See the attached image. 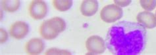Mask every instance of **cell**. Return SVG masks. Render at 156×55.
<instances>
[{"label": "cell", "instance_id": "16", "mask_svg": "<svg viewBox=\"0 0 156 55\" xmlns=\"http://www.w3.org/2000/svg\"><path fill=\"white\" fill-rule=\"evenodd\" d=\"M7 39V32L3 29H1V43H3L5 42Z\"/></svg>", "mask_w": 156, "mask_h": 55}, {"label": "cell", "instance_id": "1", "mask_svg": "<svg viewBox=\"0 0 156 55\" xmlns=\"http://www.w3.org/2000/svg\"><path fill=\"white\" fill-rule=\"evenodd\" d=\"M146 44V30L142 24L121 21L111 27L105 39L106 47L115 55L141 53Z\"/></svg>", "mask_w": 156, "mask_h": 55}, {"label": "cell", "instance_id": "3", "mask_svg": "<svg viewBox=\"0 0 156 55\" xmlns=\"http://www.w3.org/2000/svg\"><path fill=\"white\" fill-rule=\"evenodd\" d=\"M48 11L46 3L42 0H34L29 6V14L32 19L40 20L46 16Z\"/></svg>", "mask_w": 156, "mask_h": 55}, {"label": "cell", "instance_id": "11", "mask_svg": "<svg viewBox=\"0 0 156 55\" xmlns=\"http://www.w3.org/2000/svg\"><path fill=\"white\" fill-rule=\"evenodd\" d=\"M53 5L57 10L64 12L69 10L73 5L71 0H53Z\"/></svg>", "mask_w": 156, "mask_h": 55}, {"label": "cell", "instance_id": "10", "mask_svg": "<svg viewBox=\"0 0 156 55\" xmlns=\"http://www.w3.org/2000/svg\"><path fill=\"white\" fill-rule=\"evenodd\" d=\"M48 22L49 24L59 33L63 32L65 29V28H66V24H65V21L61 18L57 17V16L48 20Z\"/></svg>", "mask_w": 156, "mask_h": 55}, {"label": "cell", "instance_id": "14", "mask_svg": "<svg viewBox=\"0 0 156 55\" xmlns=\"http://www.w3.org/2000/svg\"><path fill=\"white\" fill-rule=\"evenodd\" d=\"M46 54H71V53H69L66 50H59L58 49L52 48L50 50H48L46 52Z\"/></svg>", "mask_w": 156, "mask_h": 55}, {"label": "cell", "instance_id": "9", "mask_svg": "<svg viewBox=\"0 0 156 55\" xmlns=\"http://www.w3.org/2000/svg\"><path fill=\"white\" fill-rule=\"evenodd\" d=\"M40 33L41 36L45 40H52L59 35V33L57 32L50 24L48 20H45L42 22L40 28Z\"/></svg>", "mask_w": 156, "mask_h": 55}, {"label": "cell", "instance_id": "7", "mask_svg": "<svg viewBox=\"0 0 156 55\" xmlns=\"http://www.w3.org/2000/svg\"><path fill=\"white\" fill-rule=\"evenodd\" d=\"M44 44L39 38H33L28 41L25 45V50L28 54H38L43 51Z\"/></svg>", "mask_w": 156, "mask_h": 55}, {"label": "cell", "instance_id": "13", "mask_svg": "<svg viewBox=\"0 0 156 55\" xmlns=\"http://www.w3.org/2000/svg\"><path fill=\"white\" fill-rule=\"evenodd\" d=\"M140 3L143 9L147 11H152L156 6L155 0H141L140 1Z\"/></svg>", "mask_w": 156, "mask_h": 55}, {"label": "cell", "instance_id": "17", "mask_svg": "<svg viewBox=\"0 0 156 55\" xmlns=\"http://www.w3.org/2000/svg\"></svg>", "mask_w": 156, "mask_h": 55}, {"label": "cell", "instance_id": "12", "mask_svg": "<svg viewBox=\"0 0 156 55\" xmlns=\"http://www.w3.org/2000/svg\"><path fill=\"white\" fill-rule=\"evenodd\" d=\"M20 7V1H2V7L4 11L9 12H13L17 11Z\"/></svg>", "mask_w": 156, "mask_h": 55}, {"label": "cell", "instance_id": "15", "mask_svg": "<svg viewBox=\"0 0 156 55\" xmlns=\"http://www.w3.org/2000/svg\"><path fill=\"white\" fill-rule=\"evenodd\" d=\"M130 2L131 1H129V0H128V1H117V0H115V3L117 5L121 7H126L127 5H129Z\"/></svg>", "mask_w": 156, "mask_h": 55}, {"label": "cell", "instance_id": "4", "mask_svg": "<svg viewBox=\"0 0 156 55\" xmlns=\"http://www.w3.org/2000/svg\"><path fill=\"white\" fill-rule=\"evenodd\" d=\"M86 46L90 53L101 54L105 50V43L103 38L98 36H93L88 38Z\"/></svg>", "mask_w": 156, "mask_h": 55}, {"label": "cell", "instance_id": "8", "mask_svg": "<svg viewBox=\"0 0 156 55\" xmlns=\"http://www.w3.org/2000/svg\"><path fill=\"white\" fill-rule=\"evenodd\" d=\"M98 5V2L96 0L83 1L80 6L81 13L85 16H92L96 13Z\"/></svg>", "mask_w": 156, "mask_h": 55}, {"label": "cell", "instance_id": "6", "mask_svg": "<svg viewBox=\"0 0 156 55\" xmlns=\"http://www.w3.org/2000/svg\"><path fill=\"white\" fill-rule=\"evenodd\" d=\"M136 19L139 24L147 28L152 29L156 27V16L152 12L147 11L140 12Z\"/></svg>", "mask_w": 156, "mask_h": 55}, {"label": "cell", "instance_id": "2", "mask_svg": "<svg viewBox=\"0 0 156 55\" xmlns=\"http://www.w3.org/2000/svg\"><path fill=\"white\" fill-rule=\"evenodd\" d=\"M100 16L101 20L105 22H115L122 16V9L119 6L111 4L106 5L102 9Z\"/></svg>", "mask_w": 156, "mask_h": 55}, {"label": "cell", "instance_id": "5", "mask_svg": "<svg viewBox=\"0 0 156 55\" xmlns=\"http://www.w3.org/2000/svg\"><path fill=\"white\" fill-rule=\"evenodd\" d=\"M29 32V26L23 21H17L11 25L10 28V35L15 39L22 40Z\"/></svg>", "mask_w": 156, "mask_h": 55}]
</instances>
